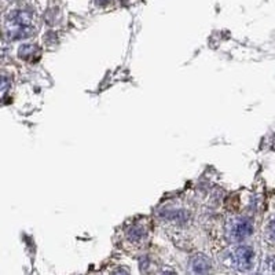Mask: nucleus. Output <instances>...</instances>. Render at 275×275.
<instances>
[{
  "label": "nucleus",
  "mask_w": 275,
  "mask_h": 275,
  "mask_svg": "<svg viewBox=\"0 0 275 275\" xmlns=\"http://www.w3.org/2000/svg\"><path fill=\"white\" fill-rule=\"evenodd\" d=\"M255 231V224L249 216L235 215L228 217L224 224V233L230 242H242Z\"/></svg>",
  "instance_id": "1"
},
{
  "label": "nucleus",
  "mask_w": 275,
  "mask_h": 275,
  "mask_svg": "<svg viewBox=\"0 0 275 275\" xmlns=\"http://www.w3.org/2000/svg\"><path fill=\"white\" fill-rule=\"evenodd\" d=\"M157 217L175 226H186L192 220V213L179 204H164L157 209Z\"/></svg>",
  "instance_id": "2"
},
{
  "label": "nucleus",
  "mask_w": 275,
  "mask_h": 275,
  "mask_svg": "<svg viewBox=\"0 0 275 275\" xmlns=\"http://www.w3.org/2000/svg\"><path fill=\"white\" fill-rule=\"evenodd\" d=\"M231 263L239 271H248L253 267L255 263V251L251 246L241 245L235 248L231 255Z\"/></svg>",
  "instance_id": "3"
},
{
  "label": "nucleus",
  "mask_w": 275,
  "mask_h": 275,
  "mask_svg": "<svg viewBox=\"0 0 275 275\" xmlns=\"http://www.w3.org/2000/svg\"><path fill=\"white\" fill-rule=\"evenodd\" d=\"M147 233H149L147 223L144 220H137L126 228V238L132 244H138L147 237Z\"/></svg>",
  "instance_id": "4"
},
{
  "label": "nucleus",
  "mask_w": 275,
  "mask_h": 275,
  "mask_svg": "<svg viewBox=\"0 0 275 275\" xmlns=\"http://www.w3.org/2000/svg\"><path fill=\"white\" fill-rule=\"evenodd\" d=\"M212 264L209 257H206L203 253H197L190 259L189 263V271L192 275H209Z\"/></svg>",
  "instance_id": "5"
},
{
  "label": "nucleus",
  "mask_w": 275,
  "mask_h": 275,
  "mask_svg": "<svg viewBox=\"0 0 275 275\" xmlns=\"http://www.w3.org/2000/svg\"><path fill=\"white\" fill-rule=\"evenodd\" d=\"M6 22L11 26H32L33 14L26 10H14L7 15Z\"/></svg>",
  "instance_id": "6"
},
{
  "label": "nucleus",
  "mask_w": 275,
  "mask_h": 275,
  "mask_svg": "<svg viewBox=\"0 0 275 275\" xmlns=\"http://www.w3.org/2000/svg\"><path fill=\"white\" fill-rule=\"evenodd\" d=\"M36 33V29L32 26H12L10 29H6V37L10 42H17V40H24L28 37L33 36Z\"/></svg>",
  "instance_id": "7"
},
{
  "label": "nucleus",
  "mask_w": 275,
  "mask_h": 275,
  "mask_svg": "<svg viewBox=\"0 0 275 275\" xmlns=\"http://www.w3.org/2000/svg\"><path fill=\"white\" fill-rule=\"evenodd\" d=\"M39 53V47L36 44H22L18 48V57L24 61H30L35 58V55Z\"/></svg>",
  "instance_id": "8"
},
{
  "label": "nucleus",
  "mask_w": 275,
  "mask_h": 275,
  "mask_svg": "<svg viewBox=\"0 0 275 275\" xmlns=\"http://www.w3.org/2000/svg\"><path fill=\"white\" fill-rule=\"evenodd\" d=\"M266 231H267L269 238L275 241V215L273 216V217L269 220V223H267V226H266Z\"/></svg>",
  "instance_id": "9"
},
{
  "label": "nucleus",
  "mask_w": 275,
  "mask_h": 275,
  "mask_svg": "<svg viewBox=\"0 0 275 275\" xmlns=\"http://www.w3.org/2000/svg\"><path fill=\"white\" fill-rule=\"evenodd\" d=\"M112 275H130V273L127 271L126 269H123V267H119V269H116L112 273Z\"/></svg>",
  "instance_id": "10"
},
{
  "label": "nucleus",
  "mask_w": 275,
  "mask_h": 275,
  "mask_svg": "<svg viewBox=\"0 0 275 275\" xmlns=\"http://www.w3.org/2000/svg\"><path fill=\"white\" fill-rule=\"evenodd\" d=\"M157 275H176V273L171 269H162Z\"/></svg>",
  "instance_id": "11"
},
{
  "label": "nucleus",
  "mask_w": 275,
  "mask_h": 275,
  "mask_svg": "<svg viewBox=\"0 0 275 275\" xmlns=\"http://www.w3.org/2000/svg\"><path fill=\"white\" fill-rule=\"evenodd\" d=\"M96 4H99V6H105V4H108L109 0H95Z\"/></svg>",
  "instance_id": "12"
},
{
  "label": "nucleus",
  "mask_w": 275,
  "mask_h": 275,
  "mask_svg": "<svg viewBox=\"0 0 275 275\" xmlns=\"http://www.w3.org/2000/svg\"><path fill=\"white\" fill-rule=\"evenodd\" d=\"M120 1H127V0H120Z\"/></svg>",
  "instance_id": "13"
},
{
  "label": "nucleus",
  "mask_w": 275,
  "mask_h": 275,
  "mask_svg": "<svg viewBox=\"0 0 275 275\" xmlns=\"http://www.w3.org/2000/svg\"><path fill=\"white\" fill-rule=\"evenodd\" d=\"M256 275H260V274H256Z\"/></svg>",
  "instance_id": "14"
}]
</instances>
